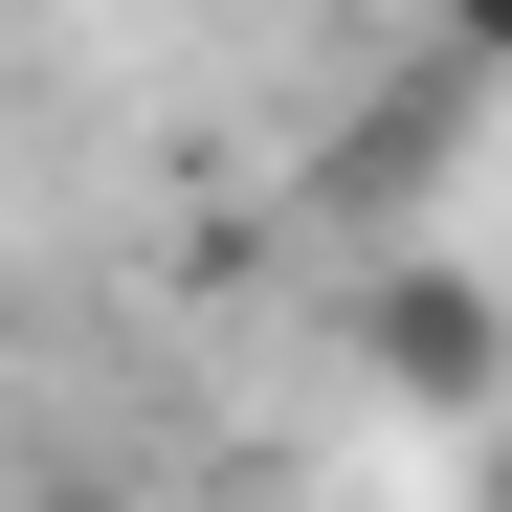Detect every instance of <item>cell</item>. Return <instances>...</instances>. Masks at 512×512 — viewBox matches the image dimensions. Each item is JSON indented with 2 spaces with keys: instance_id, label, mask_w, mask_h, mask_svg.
I'll list each match as a JSON object with an SVG mask.
<instances>
[{
  "instance_id": "obj_3",
  "label": "cell",
  "mask_w": 512,
  "mask_h": 512,
  "mask_svg": "<svg viewBox=\"0 0 512 512\" xmlns=\"http://www.w3.org/2000/svg\"><path fill=\"white\" fill-rule=\"evenodd\" d=\"M446 90H490V112H512V0H446Z\"/></svg>"
},
{
  "instance_id": "obj_2",
  "label": "cell",
  "mask_w": 512,
  "mask_h": 512,
  "mask_svg": "<svg viewBox=\"0 0 512 512\" xmlns=\"http://www.w3.org/2000/svg\"><path fill=\"white\" fill-rule=\"evenodd\" d=\"M423 156H446V90H401V112H357V134H334V201H423Z\"/></svg>"
},
{
  "instance_id": "obj_1",
  "label": "cell",
  "mask_w": 512,
  "mask_h": 512,
  "mask_svg": "<svg viewBox=\"0 0 512 512\" xmlns=\"http://www.w3.org/2000/svg\"><path fill=\"white\" fill-rule=\"evenodd\" d=\"M334 334H357V379H379V401H423V423H490V401H512V312L446 268V245H379Z\"/></svg>"
}]
</instances>
